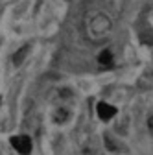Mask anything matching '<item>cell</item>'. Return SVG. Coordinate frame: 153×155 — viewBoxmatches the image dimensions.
<instances>
[{
	"label": "cell",
	"instance_id": "1",
	"mask_svg": "<svg viewBox=\"0 0 153 155\" xmlns=\"http://www.w3.org/2000/svg\"><path fill=\"white\" fill-rule=\"evenodd\" d=\"M11 144H13V148L21 153V155H30V151H31V139L26 137V135L13 137L11 139Z\"/></svg>",
	"mask_w": 153,
	"mask_h": 155
},
{
	"label": "cell",
	"instance_id": "2",
	"mask_svg": "<svg viewBox=\"0 0 153 155\" xmlns=\"http://www.w3.org/2000/svg\"><path fill=\"white\" fill-rule=\"evenodd\" d=\"M96 111H98V116H100L102 120H111L112 116L116 114V107H112V105H109V104H105V102L98 104Z\"/></svg>",
	"mask_w": 153,
	"mask_h": 155
},
{
	"label": "cell",
	"instance_id": "3",
	"mask_svg": "<svg viewBox=\"0 0 153 155\" xmlns=\"http://www.w3.org/2000/svg\"><path fill=\"white\" fill-rule=\"evenodd\" d=\"M98 63H100L102 67H112V54H111V50L100 52V55H98Z\"/></svg>",
	"mask_w": 153,
	"mask_h": 155
},
{
	"label": "cell",
	"instance_id": "4",
	"mask_svg": "<svg viewBox=\"0 0 153 155\" xmlns=\"http://www.w3.org/2000/svg\"><path fill=\"white\" fill-rule=\"evenodd\" d=\"M30 52V46L26 45V46H22L18 52H15V55H13V63L15 65H21L22 61H24V57H26V54Z\"/></svg>",
	"mask_w": 153,
	"mask_h": 155
},
{
	"label": "cell",
	"instance_id": "5",
	"mask_svg": "<svg viewBox=\"0 0 153 155\" xmlns=\"http://www.w3.org/2000/svg\"><path fill=\"white\" fill-rule=\"evenodd\" d=\"M68 120V111L67 109H57L55 111V122L57 124H65Z\"/></svg>",
	"mask_w": 153,
	"mask_h": 155
},
{
	"label": "cell",
	"instance_id": "6",
	"mask_svg": "<svg viewBox=\"0 0 153 155\" xmlns=\"http://www.w3.org/2000/svg\"><path fill=\"white\" fill-rule=\"evenodd\" d=\"M103 140H105V144H107L109 150H112V151H116V150H118V146H114V140L111 139V135H103Z\"/></svg>",
	"mask_w": 153,
	"mask_h": 155
},
{
	"label": "cell",
	"instance_id": "7",
	"mask_svg": "<svg viewBox=\"0 0 153 155\" xmlns=\"http://www.w3.org/2000/svg\"><path fill=\"white\" fill-rule=\"evenodd\" d=\"M148 126L153 129V116H149V120H148Z\"/></svg>",
	"mask_w": 153,
	"mask_h": 155
}]
</instances>
